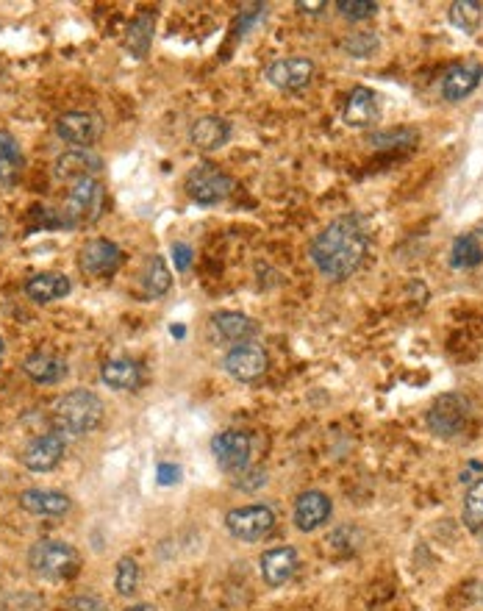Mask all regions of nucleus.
Segmentation results:
<instances>
[{
	"mask_svg": "<svg viewBox=\"0 0 483 611\" xmlns=\"http://www.w3.org/2000/svg\"><path fill=\"white\" fill-rule=\"evenodd\" d=\"M370 239L356 214L336 217L311 242V262L328 281H345L356 273L367 256Z\"/></svg>",
	"mask_w": 483,
	"mask_h": 611,
	"instance_id": "1",
	"label": "nucleus"
},
{
	"mask_svg": "<svg viewBox=\"0 0 483 611\" xmlns=\"http://www.w3.org/2000/svg\"><path fill=\"white\" fill-rule=\"evenodd\" d=\"M103 400L89 389H73L64 398H59L53 409V425L59 434L70 437H87L103 423Z\"/></svg>",
	"mask_w": 483,
	"mask_h": 611,
	"instance_id": "2",
	"label": "nucleus"
},
{
	"mask_svg": "<svg viewBox=\"0 0 483 611\" xmlns=\"http://www.w3.org/2000/svg\"><path fill=\"white\" fill-rule=\"evenodd\" d=\"M31 570L50 581H70L81 570V556L73 545L56 542V539H39L34 548L28 550Z\"/></svg>",
	"mask_w": 483,
	"mask_h": 611,
	"instance_id": "3",
	"label": "nucleus"
},
{
	"mask_svg": "<svg viewBox=\"0 0 483 611\" xmlns=\"http://www.w3.org/2000/svg\"><path fill=\"white\" fill-rule=\"evenodd\" d=\"M106 209V189L98 178H84L75 181L73 189L67 192L64 200L62 220L67 228H78V225H92L100 220V214Z\"/></svg>",
	"mask_w": 483,
	"mask_h": 611,
	"instance_id": "4",
	"label": "nucleus"
},
{
	"mask_svg": "<svg viewBox=\"0 0 483 611\" xmlns=\"http://www.w3.org/2000/svg\"><path fill=\"white\" fill-rule=\"evenodd\" d=\"M184 189L189 198L200 203V206H214L225 200L231 192H234V178L220 170L217 164L203 162L198 167H192L189 175H186Z\"/></svg>",
	"mask_w": 483,
	"mask_h": 611,
	"instance_id": "5",
	"label": "nucleus"
},
{
	"mask_svg": "<svg viewBox=\"0 0 483 611\" xmlns=\"http://www.w3.org/2000/svg\"><path fill=\"white\" fill-rule=\"evenodd\" d=\"M470 420V400L456 392H447L442 398H436V403L428 412V428L434 431L436 437H456L467 428Z\"/></svg>",
	"mask_w": 483,
	"mask_h": 611,
	"instance_id": "6",
	"label": "nucleus"
},
{
	"mask_svg": "<svg viewBox=\"0 0 483 611\" xmlns=\"http://www.w3.org/2000/svg\"><path fill=\"white\" fill-rule=\"evenodd\" d=\"M225 528L231 537L242 542H259L273 534L275 514L270 506H239L225 514Z\"/></svg>",
	"mask_w": 483,
	"mask_h": 611,
	"instance_id": "7",
	"label": "nucleus"
},
{
	"mask_svg": "<svg viewBox=\"0 0 483 611\" xmlns=\"http://www.w3.org/2000/svg\"><path fill=\"white\" fill-rule=\"evenodd\" d=\"M67 453V439L59 431H50L37 437L28 448L23 450V467L31 473H50L53 467H59Z\"/></svg>",
	"mask_w": 483,
	"mask_h": 611,
	"instance_id": "8",
	"label": "nucleus"
},
{
	"mask_svg": "<svg viewBox=\"0 0 483 611\" xmlns=\"http://www.w3.org/2000/svg\"><path fill=\"white\" fill-rule=\"evenodd\" d=\"M223 367H225V373L231 375V378H236V381H242V384H253V381H259L261 375L267 373L270 359H267L264 348L245 342V345H236L234 350H228Z\"/></svg>",
	"mask_w": 483,
	"mask_h": 611,
	"instance_id": "9",
	"label": "nucleus"
},
{
	"mask_svg": "<svg viewBox=\"0 0 483 611\" xmlns=\"http://www.w3.org/2000/svg\"><path fill=\"white\" fill-rule=\"evenodd\" d=\"M250 450L253 442L242 431H223L211 439V453L225 473H242L250 462Z\"/></svg>",
	"mask_w": 483,
	"mask_h": 611,
	"instance_id": "10",
	"label": "nucleus"
},
{
	"mask_svg": "<svg viewBox=\"0 0 483 611\" xmlns=\"http://www.w3.org/2000/svg\"><path fill=\"white\" fill-rule=\"evenodd\" d=\"M56 134H59L64 142H70V145L89 148V145H95L100 134H103V117L95 112H67L59 117Z\"/></svg>",
	"mask_w": 483,
	"mask_h": 611,
	"instance_id": "11",
	"label": "nucleus"
},
{
	"mask_svg": "<svg viewBox=\"0 0 483 611\" xmlns=\"http://www.w3.org/2000/svg\"><path fill=\"white\" fill-rule=\"evenodd\" d=\"M78 264L92 278H106V275L117 273V267L123 264V250L109 239H89L87 245L81 248Z\"/></svg>",
	"mask_w": 483,
	"mask_h": 611,
	"instance_id": "12",
	"label": "nucleus"
},
{
	"mask_svg": "<svg viewBox=\"0 0 483 611\" xmlns=\"http://www.w3.org/2000/svg\"><path fill=\"white\" fill-rule=\"evenodd\" d=\"M314 78V62L306 56H289V59H278L267 67V81L278 89L295 92L303 89Z\"/></svg>",
	"mask_w": 483,
	"mask_h": 611,
	"instance_id": "13",
	"label": "nucleus"
},
{
	"mask_svg": "<svg viewBox=\"0 0 483 611\" xmlns=\"http://www.w3.org/2000/svg\"><path fill=\"white\" fill-rule=\"evenodd\" d=\"M103 170V159L89 148L64 150L56 159V178L59 181H84V178H95V173Z\"/></svg>",
	"mask_w": 483,
	"mask_h": 611,
	"instance_id": "14",
	"label": "nucleus"
},
{
	"mask_svg": "<svg viewBox=\"0 0 483 611\" xmlns=\"http://www.w3.org/2000/svg\"><path fill=\"white\" fill-rule=\"evenodd\" d=\"M261 578L267 587H284L298 573V553L295 548H273L261 553Z\"/></svg>",
	"mask_w": 483,
	"mask_h": 611,
	"instance_id": "15",
	"label": "nucleus"
},
{
	"mask_svg": "<svg viewBox=\"0 0 483 611\" xmlns=\"http://www.w3.org/2000/svg\"><path fill=\"white\" fill-rule=\"evenodd\" d=\"M342 117H345V123L350 125V128H370V125H375L378 123V117H381L378 95L367 87H356L347 95Z\"/></svg>",
	"mask_w": 483,
	"mask_h": 611,
	"instance_id": "16",
	"label": "nucleus"
},
{
	"mask_svg": "<svg viewBox=\"0 0 483 611\" xmlns=\"http://www.w3.org/2000/svg\"><path fill=\"white\" fill-rule=\"evenodd\" d=\"M331 512H334L331 498L325 492L311 489V492H303L295 503V523L300 531H317L320 525L331 520Z\"/></svg>",
	"mask_w": 483,
	"mask_h": 611,
	"instance_id": "17",
	"label": "nucleus"
},
{
	"mask_svg": "<svg viewBox=\"0 0 483 611\" xmlns=\"http://www.w3.org/2000/svg\"><path fill=\"white\" fill-rule=\"evenodd\" d=\"M231 139V123L217 117V114H206V117H198L192 128H189V142L198 150H220Z\"/></svg>",
	"mask_w": 483,
	"mask_h": 611,
	"instance_id": "18",
	"label": "nucleus"
},
{
	"mask_svg": "<svg viewBox=\"0 0 483 611\" xmlns=\"http://www.w3.org/2000/svg\"><path fill=\"white\" fill-rule=\"evenodd\" d=\"M483 78V67L475 62H464L450 67L445 73V81H442V98L450 100V103H459L464 100L470 92H475V87L481 84Z\"/></svg>",
	"mask_w": 483,
	"mask_h": 611,
	"instance_id": "19",
	"label": "nucleus"
},
{
	"mask_svg": "<svg viewBox=\"0 0 483 611\" xmlns=\"http://www.w3.org/2000/svg\"><path fill=\"white\" fill-rule=\"evenodd\" d=\"M20 506L25 512L39 514V517H62L70 512L73 500L56 489H25L20 495Z\"/></svg>",
	"mask_w": 483,
	"mask_h": 611,
	"instance_id": "20",
	"label": "nucleus"
},
{
	"mask_svg": "<svg viewBox=\"0 0 483 611\" xmlns=\"http://www.w3.org/2000/svg\"><path fill=\"white\" fill-rule=\"evenodd\" d=\"M211 328H214L225 342H234V345H245L248 339L259 334V323L239 312L214 314V317H211Z\"/></svg>",
	"mask_w": 483,
	"mask_h": 611,
	"instance_id": "21",
	"label": "nucleus"
},
{
	"mask_svg": "<svg viewBox=\"0 0 483 611\" xmlns=\"http://www.w3.org/2000/svg\"><path fill=\"white\" fill-rule=\"evenodd\" d=\"M23 373L28 375L34 384H59L64 375H67V362L59 359L56 353L37 350V353H31L23 362Z\"/></svg>",
	"mask_w": 483,
	"mask_h": 611,
	"instance_id": "22",
	"label": "nucleus"
},
{
	"mask_svg": "<svg viewBox=\"0 0 483 611\" xmlns=\"http://www.w3.org/2000/svg\"><path fill=\"white\" fill-rule=\"evenodd\" d=\"M100 378H103V384H109L117 392H131L142 384V367L131 359H112V362L103 364Z\"/></svg>",
	"mask_w": 483,
	"mask_h": 611,
	"instance_id": "23",
	"label": "nucleus"
},
{
	"mask_svg": "<svg viewBox=\"0 0 483 611\" xmlns=\"http://www.w3.org/2000/svg\"><path fill=\"white\" fill-rule=\"evenodd\" d=\"M28 298L37 303H53V300L64 298L70 292V278L59 273H39L25 284Z\"/></svg>",
	"mask_w": 483,
	"mask_h": 611,
	"instance_id": "24",
	"label": "nucleus"
},
{
	"mask_svg": "<svg viewBox=\"0 0 483 611\" xmlns=\"http://www.w3.org/2000/svg\"><path fill=\"white\" fill-rule=\"evenodd\" d=\"M153 31H156V14L142 12L131 20L128 31H125V48L131 50V56L145 59L150 45H153Z\"/></svg>",
	"mask_w": 483,
	"mask_h": 611,
	"instance_id": "25",
	"label": "nucleus"
},
{
	"mask_svg": "<svg viewBox=\"0 0 483 611\" xmlns=\"http://www.w3.org/2000/svg\"><path fill=\"white\" fill-rule=\"evenodd\" d=\"M23 150L20 142L9 134V131H0V181L6 187L17 184V178L23 175Z\"/></svg>",
	"mask_w": 483,
	"mask_h": 611,
	"instance_id": "26",
	"label": "nucleus"
},
{
	"mask_svg": "<svg viewBox=\"0 0 483 611\" xmlns=\"http://www.w3.org/2000/svg\"><path fill=\"white\" fill-rule=\"evenodd\" d=\"M173 284V273L167 270L164 256H150L145 264V273H142V289L148 298H161Z\"/></svg>",
	"mask_w": 483,
	"mask_h": 611,
	"instance_id": "27",
	"label": "nucleus"
},
{
	"mask_svg": "<svg viewBox=\"0 0 483 611\" xmlns=\"http://www.w3.org/2000/svg\"><path fill=\"white\" fill-rule=\"evenodd\" d=\"M483 262V248L475 234H461L453 242V250H450V264L456 270H470V267H478Z\"/></svg>",
	"mask_w": 483,
	"mask_h": 611,
	"instance_id": "28",
	"label": "nucleus"
},
{
	"mask_svg": "<svg viewBox=\"0 0 483 611\" xmlns=\"http://www.w3.org/2000/svg\"><path fill=\"white\" fill-rule=\"evenodd\" d=\"M447 17H450V23L456 25L459 31H464V34H475V31L481 28L483 6L481 3H475V0H456V3H450Z\"/></svg>",
	"mask_w": 483,
	"mask_h": 611,
	"instance_id": "29",
	"label": "nucleus"
},
{
	"mask_svg": "<svg viewBox=\"0 0 483 611\" xmlns=\"http://www.w3.org/2000/svg\"><path fill=\"white\" fill-rule=\"evenodd\" d=\"M461 520L470 531H481L483 528V478L467 489L464 506H461Z\"/></svg>",
	"mask_w": 483,
	"mask_h": 611,
	"instance_id": "30",
	"label": "nucleus"
},
{
	"mask_svg": "<svg viewBox=\"0 0 483 611\" xmlns=\"http://www.w3.org/2000/svg\"><path fill=\"white\" fill-rule=\"evenodd\" d=\"M139 587V564L137 559H131V556H123L120 562H117V573H114V589L123 595V598H128V595H134Z\"/></svg>",
	"mask_w": 483,
	"mask_h": 611,
	"instance_id": "31",
	"label": "nucleus"
},
{
	"mask_svg": "<svg viewBox=\"0 0 483 611\" xmlns=\"http://www.w3.org/2000/svg\"><path fill=\"white\" fill-rule=\"evenodd\" d=\"M378 37L372 34V31H359V34H350V37L342 42V50H345L347 56H353V59H370L372 53L378 50Z\"/></svg>",
	"mask_w": 483,
	"mask_h": 611,
	"instance_id": "32",
	"label": "nucleus"
},
{
	"mask_svg": "<svg viewBox=\"0 0 483 611\" xmlns=\"http://www.w3.org/2000/svg\"><path fill=\"white\" fill-rule=\"evenodd\" d=\"M336 9L345 20L359 23V20H370V17L378 14V3H372V0H339Z\"/></svg>",
	"mask_w": 483,
	"mask_h": 611,
	"instance_id": "33",
	"label": "nucleus"
},
{
	"mask_svg": "<svg viewBox=\"0 0 483 611\" xmlns=\"http://www.w3.org/2000/svg\"><path fill=\"white\" fill-rule=\"evenodd\" d=\"M414 139H417L414 131H386V134H375V137H370V145L372 148H400L403 142L411 145Z\"/></svg>",
	"mask_w": 483,
	"mask_h": 611,
	"instance_id": "34",
	"label": "nucleus"
},
{
	"mask_svg": "<svg viewBox=\"0 0 483 611\" xmlns=\"http://www.w3.org/2000/svg\"><path fill=\"white\" fill-rule=\"evenodd\" d=\"M173 259H175V270H178V273H186L189 264H192V248H189L186 242H175Z\"/></svg>",
	"mask_w": 483,
	"mask_h": 611,
	"instance_id": "35",
	"label": "nucleus"
},
{
	"mask_svg": "<svg viewBox=\"0 0 483 611\" xmlns=\"http://www.w3.org/2000/svg\"><path fill=\"white\" fill-rule=\"evenodd\" d=\"M156 475H159L161 487H170V484H175V481L181 478V467H175V464H159Z\"/></svg>",
	"mask_w": 483,
	"mask_h": 611,
	"instance_id": "36",
	"label": "nucleus"
},
{
	"mask_svg": "<svg viewBox=\"0 0 483 611\" xmlns=\"http://www.w3.org/2000/svg\"><path fill=\"white\" fill-rule=\"evenodd\" d=\"M245 478H250V481H245V484H239V487L245 489H259L264 481H267V475H264V470H248L245 473Z\"/></svg>",
	"mask_w": 483,
	"mask_h": 611,
	"instance_id": "37",
	"label": "nucleus"
},
{
	"mask_svg": "<svg viewBox=\"0 0 483 611\" xmlns=\"http://www.w3.org/2000/svg\"><path fill=\"white\" fill-rule=\"evenodd\" d=\"M325 6H328V3H325V0H317V3H306V0H298V9L300 12H306V14H317L320 12V9H325Z\"/></svg>",
	"mask_w": 483,
	"mask_h": 611,
	"instance_id": "38",
	"label": "nucleus"
},
{
	"mask_svg": "<svg viewBox=\"0 0 483 611\" xmlns=\"http://www.w3.org/2000/svg\"><path fill=\"white\" fill-rule=\"evenodd\" d=\"M128 611H156L153 606H148V603H139V606H131Z\"/></svg>",
	"mask_w": 483,
	"mask_h": 611,
	"instance_id": "39",
	"label": "nucleus"
},
{
	"mask_svg": "<svg viewBox=\"0 0 483 611\" xmlns=\"http://www.w3.org/2000/svg\"><path fill=\"white\" fill-rule=\"evenodd\" d=\"M0 362H3V339H0Z\"/></svg>",
	"mask_w": 483,
	"mask_h": 611,
	"instance_id": "40",
	"label": "nucleus"
},
{
	"mask_svg": "<svg viewBox=\"0 0 483 611\" xmlns=\"http://www.w3.org/2000/svg\"><path fill=\"white\" fill-rule=\"evenodd\" d=\"M0 239H3V225H0Z\"/></svg>",
	"mask_w": 483,
	"mask_h": 611,
	"instance_id": "41",
	"label": "nucleus"
}]
</instances>
